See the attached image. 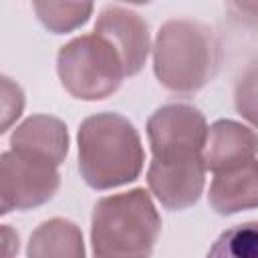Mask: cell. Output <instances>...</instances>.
<instances>
[{"instance_id":"8992f818","label":"cell","mask_w":258,"mask_h":258,"mask_svg":"<svg viewBox=\"0 0 258 258\" xmlns=\"http://www.w3.org/2000/svg\"><path fill=\"white\" fill-rule=\"evenodd\" d=\"M206 117L187 103H167L147 121L151 153L157 159L202 155L208 139Z\"/></svg>"},{"instance_id":"7a4b0ae2","label":"cell","mask_w":258,"mask_h":258,"mask_svg":"<svg viewBox=\"0 0 258 258\" xmlns=\"http://www.w3.org/2000/svg\"><path fill=\"white\" fill-rule=\"evenodd\" d=\"M222 44L216 32L196 20L173 18L159 26L153 42V71L161 87L194 95L218 73Z\"/></svg>"},{"instance_id":"e0dca14e","label":"cell","mask_w":258,"mask_h":258,"mask_svg":"<svg viewBox=\"0 0 258 258\" xmlns=\"http://www.w3.org/2000/svg\"><path fill=\"white\" fill-rule=\"evenodd\" d=\"M228 6L238 20L258 24V0H228Z\"/></svg>"},{"instance_id":"9c48e42d","label":"cell","mask_w":258,"mask_h":258,"mask_svg":"<svg viewBox=\"0 0 258 258\" xmlns=\"http://www.w3.org/2000/svg\"><path fill=\"white\" fill-rule=\"evenodd\" d=\"M10 149L58 167L69 153L67 125L52 115H30L12 131Z\"/></svg>"},{"instance_id":"ac0fdd59","label":"cell","mask_w":258,"mask_h":258,"mask_svg":"<svg viewBox=\"0 0 258 258\" xmlns=\"http://www.w3.org/2000/svg\"><path fill=\"white\" fill-rule=\"evenodd\" d=\"M16 252H18V234L8 224H2V254L14 256Z\"/></svg>"},{"instance_id":"5bb4252c","label":"cell","mask_w":258,"mask_h":258,"mask_svg":"<svg viewBox=\"0 0 258 258\" xmlns=\"http://www.w3.org/2000/svg\"><path fill=\"white\" fill-rule=\"evenodd\" d=\"M208 256L216 258H258V222L238 224L218 236Z\"/></svg>"},{"instance_id":"52a82bcc","label":"cell","mask_w":258,"mask_h":258,"mask_svg":"<svg viewBox=\"0 0 258 258\" xmlns=\"http://www.w3.org/2000/svg\"><path fill=\"white\" fill-rule=\"evenodd\" d=\"M206 161L202 155L191 157H153L147 169V183L155 200L173 212L198 204L206 183Z\"/></svg>"},{"instance_id":"4fadbf2b","label":"cell","mask_w":258,"mask_h":258,"mask_svg":"<svg viewBox=\"0 0 258 258\" xmlns=\"http://www.w3.org/2000/svg\"><path fill=\"white\" fill-rule=\"evenodd\" d=\"M40 24L52 34H67L85 26L93 14L91 0H32Z\"/></svg>"},{"instance_id":"30bf717a","label":"cell","mask_w":258,"mask_h":258,"mask_svg":"<svg viewBox=\"0 0 258 258\" xmlns=\"http://www.w3.org/2000/svg\"><path fill=\"white\" fill-rule=\"evenodd\" d=\"M258 155V135L232 119H220L210 125L204 147V161L212 173L230 169Z\"/></svg>"},{"instance_id":"277c9868","label":"cell","mask_w":258,"mask_h":258,"mask_svg":"<svg viewBox=\"0 0 258 258\" xmlns=\"http://www.w3.org/2000/svg\"><path fill=\"white\" fill-rule=\"evenodd\" d=\"M62 87L81 101L111 97L127 77L117 48L101 34H83L62 44L56 56Z\"/></svg>"},{"instance_id":"6da1fadb","label":"cell","mask_w":258,"mask_h":258,"mask_svg":"<svg viewBox=\"0 0 258 258\" xmlns=\"http://www.w3.org/2000/svg\"><path fill=\"white\" fill-rule=\"evenodd\" d=\"M79 171L97 191L121 187L139 177L145 161L135 125L119 113H97L79 127Z\"/></svg>"},{"instance_id":"5b68a950","label":"cell","mask_w":258,"mask_h":258,"mask_svg":"<svg viewBox=\"0 0 258 258\" xmlns=\"http://www.w3.org/2000/svg\"><path fill=\"white\" fill-rule=\"evenodd\" d=\"M60 185L58 167L24 157L12 149L0 155V214L38 208L54 198Z\"/></svg>"},{"instance_id":"d6986e66","label":"cell","mask_w":258,"mask_h":258,"mask_svg":"<svg viewBox=\"0 0 258 258\" xmlns=\"http://www.w3.org/2000/svg\"><path fill=\"white\" fill-rule=\"evenodd\" d=\"M121 2H127V4H149L151 0H121Z\"/></svg>"},{"instance_id":"8fae6325","label":"cell","mask_w":258,"mask_h":258,"mask_svg":"<svg viewBox=\"0 0 258 258\" xmlns=\"http://www.w3.org/2000/svg\"><path fill=\"white\" fill-rule=\"evenodd\" d=\"M208 200L212 210L220 216L258 210V159L252 157L240 165L214 173Z\"/></svg>"},{"instance_id":"2e32d148","label":"cell","mask_w":258,"mask_h":258,"mask_svg":"<svg viewBox=\"0 0 258 258\" xmlns=\"http://www.w3.org/2000/svg\"><path fill=\"white\" fill-rule=\"evenodd\" d=\"M0 93H2V125L0 131L6 133L12 123H16V119L22 115L24 109V93L20 89L18 83H14L10 77H2L0 81Z\"/></svg>"},{"instance_id":"ba28073f","label":"cell","mask_w":258,"mask_h":258,"mask_svg":"<svg viewBox=\"0 0 258 258\" xmlns=\"http://www.w3.org/2000/svg\"><path fill=\"white\" fill-rule=\"evenodd\" d=\"M95 32L105 36L121 54L127 77L137 75L149 56L151 38L147 22L133 10L121 6H107L101 10Z\"/></svg>"},{"instance_id":"9a60e30c","label":"cell","mask_w":258,"mask_h":258,"mask_svg":"<svg viewBox=\"0 0 258 258\" xmlns=\"http://www.w3.org/2000/svg\"><path fill=\"white\" fill-rule=\"evenodd\" d=\"M234 105L242 119L258 129V60L248 64L240 75L234 87Z\"/></svg>"},{"instance_id":"7c38bea8","label":"cell","mask_w":258,"mask_h":258,"mask_svg":"<svg viewBox=\"0 0 258 258\" xmlns=\"http://www.w3.org/2000/svg\"><path fill=\"white\" fill-rule=\"evenodd\" d=\"M26 256L30 258H81L85 256L83 232L64 218L42 222L28 240Z\"/></svg>"},{"instance_id":"3957f363","label":"cell","mask_w":258,"mask_h":258,"mask_svg":"<svg viewBox=\"0 0 258 258\" xmlns=\"http://www.w3.org/2000/svg\"><path fill=\"white\" fill-rule=\"evenodd\" d=\"M161 234V218L151 196L137 187L101 198L91 216L95 256H149Z\"/></svg>"}]
</instances>
